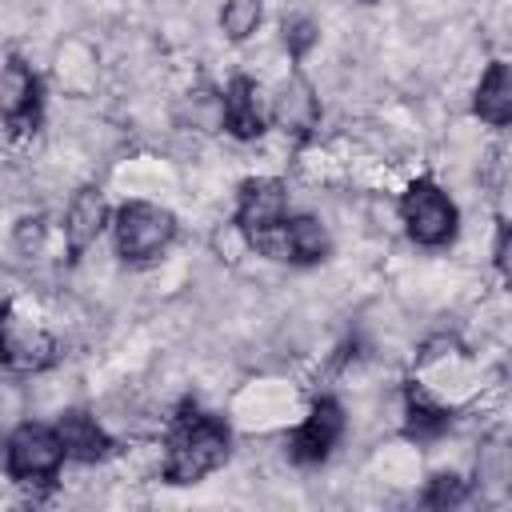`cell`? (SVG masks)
I'll use <instances>...</instances> for the list:
<instances>
[{
  "label": "cell",
  "instance_id": "6da1fadb",
  "mask_svg": "<svg viewBox=\"0 0 512 512\" xmlns=\"http://www.w3.org/2000/svg\"><path fill=\"white\" fill-rule=\"evenodd\" d=\"M228 428L200 412V408H184L172 424L168 436V456H164V480L168 484H196L208 472H216L228 460Z\"/></svg>",
  "mask_w": 512,
  "mask_h": 512
},
{
  "label": "cell",
  "instance_id": "7a4b0ae2",
  "mask_svg": "<svg viewBox=\"0 0 512 512\" xmlns=\"http://www.w3.org/2000/svg\"><path fill=\"white\" fill-rule=\"evenodd\" d=\"M176 236V220L168 208L148 200H128L116 212V252L124 260H152Z\"/></svg>",
  "mask_w": 512,
  "mask_h": 512
},
{
  "label": "cell",
  "instance_id": "3957f363",
  "mask_svg": "<svg viewBox=\"0 0 512 512\" xmlns=\"http://www.w3.org/2000/svg\"><path fill=\"white\" fill-rule=\"evenodd\" d=\"M400 216H404V228L416 244H428V248H440L456 236V204L432 184V180H416L408 184L404 200H400Z\"/></svg>",
  "mask_w": 512,
  "mask_h": 512
},
{
  "label": "cell",
  "instance_id": "277c9868",
  "mask_svg": "<svg viewBox=\"0 0 512 512\" xmlns=\"http://www.w3.org/2000/svg\"><path fill=\"white\" fill-rule=\"evenodd\" d=\"M52 356H56V340L40 324L24 320L12 308V300H4L0 304V364H8L16 372H36V368L52 364Z\"/></svg>",
  "mask_w": 512,
  "mask_h": 512
},
{
  "label": "cell",
  "instance_id": "5b68a950",
  "mask_svg": "<svg viewBox=\"0 0 512 512\" xmlns=\"http://www.w3.org/2000/svg\"><path fill=\"white\" fill-rule=\"evenodd\" d=\"M4 460H8V472H12L16 480H48V476H56V468H60V460H64V444H60L56 428L20 424V428L8 436Z\"/></svg>",
  "mask_w": 512,
  "mask_h": 512
},
{
  "label": "cell",
  "instance_id": "8992f818",
  "mask_svg": "<svg viewBox=\"0 0 512 512\" xmlns=\"http://www.w3.org/2000/svg\"><path fill=\"white\" fill-rule=\"evenodd\" d=\"M340 432H344L340 404L336 400H316L308 420L288 436V456L296 464H320V460H328V452L340 440Z\"/></svg>",
  "mask_w": 512,
  "mask_h": 512
},
{
  "label": "cell",
  "instance_id": "52a82bcc",
  "mask_svg": "<svg viewBox=\"0 0 512 512\" xmlns=\"http://www.w3.org/2000/svg\"><path fill=\"white\" fill-rule=\"evenodd\" d=\"M288 212V192L276 176H256L240 184V200H236V228L240 232H260L280 224Z\"/></svg>",
  "mask_w": 512,
  "mask_h": 512
},
{
  "label": "cell",
  "instance_id": "ba28073f",
  "mask_svg": "<svg viewBox=\"0 0 512 512\" xmlns=\"http://www.w3.org/2000/svg\"><path fill=\"white\" fill-rule=\"evenodd\" d=\"M220 120L224 128L236 136V140H256L268 124V108H264V96L256 88V80L248 76H236L220 100Z\"/></svg>",
  "mask_w": 512,
  "mask_h": 512
},
{
  "label": "cell",
  "instance_id": "9c48e42d",
  "mask_svg": "<svg viewBox=\"0 0 512 512\" xmlns=\"http://www.w3.org/2000/svg\"><path fill=\"white\" fill-rule=\"evenodd\" d=\"M36 104H40V80L32 76L28 64L8 60L0 68V116L12 128H24L36 116Z\"/></svg>",
  "mask_w": 512,
  "mask_h": 512
},
{
  "label": "cell",
  "instance_id": "30bf717a",
  "mask_svg": "<svg viewBox=\"0 0 512 512\" xmlns=\"http://www.w3.org/2000/svg\"><path fill=\"white\" fill-rule=\"evenodd\" d=\"M108 224V204H104V192L100 188H80L68 204V216H64V240H68V252L80 256L88 244H96V236L104 232Z\"/></svg>",
  "mask_w": 512,
  "mask_h": 512
},
{
  "label": "cell",
  "instance_id": "8fae6325",
  "mask_svg": "<svg viewBox=\"0 0 512 512\" xmlns=\"http://www.w3.org/2000/svg\"><path fill=\"white\" fill-rule=\"evenodd\" d=\"M56 436H60V444H64V456H72V460H100V456H108V448H112V440H108V432L88 416V412H64L60 416V424H56Z\"/></svg>",
  "mask_w": 512,
  "mask_h": 512
},
{
  "label": "cell",
  "instance_id": "7c38bea8",
  "mask_svg": "<svg viewBox=\"0 0 512 512\" xmlns=\"http://www.w3.org/2000/svg\"><path fill=\"white\" fill-rule=\"evenodd\" d=\"M476 116L504 128L512 120V72L504 60H492L488 72L480 76V88H476V100H472Z\"/></svg>",
  "mask_w": 512,
  "mask_h": 512
},
{
  "label": "cell",
  "instance_id": "4fadbf2b",
  "mask_svg": "<svg viewBox=\"0 0 512 512\" xmlns=\"http://www.w3.org/2000/svg\"><path fill=\"white\" fill-rule=\"evenodd\" d=\"M316 116H320V104H316L308 80H304V76H292V80L284 84V92L276 96V120L284 124V132L304 136V132H312Z\"/></svg>",
  "mask_w": 512,
  "mask_h": 512
},
{
  "label": "cell",
  "instance_id": "5bb4252c",
  "mask_svg": "<svg viewBox=\"0 0 512 512\" xmlns=\"http://www.w3.org/2000/svg\"><path fill=\"white\" fill-rule=\"evenodd\" d=\"M284 228V248H288V260L296 264H316L328 256V232L316 216H292L280 224Z\"/></svg>",
  "mask_w": 512,
  "mask_h": 512
},
{
  "label": "cell",
  "instance_id": "9a60e30c",
  "mask_svg": "<svg viewBox=\"0 0 512 512\" xmlns=\"http://www.w3.org/2000/svg\"><path fill=\"white\" fill-rule=\"evenodd\" d=\"M448 408H440V404H432V396L424 392V388H408V432L416 436V440H432V436H440L444 428H448Z\"/></svg>",
  "mask_w": 512,
  "mask_h": 512
},
{
  "label": "cell",
  "instance_id": "2e32d148",
  "mask_svg": "<svg viewBox=\"0 0 512 512\" xmlns=\"http://www.w3.org/2000/svg\"><path fill=\"white\" fill-rule=\"evenodd\" d=\"M260 16H264L260 0H224V8H220V28H224L228 40H248V36L256 32Z\"/></svg>",
  "mask_w": 512,
  "mask_h": 512
},
{
  "label": "cell",
  "instance_id": "e0dca14e",
  "mask_svg": "<svg viewBox=\"0 0 512 512\" xmlns=\"http://www.w3.org/2000/svg\"><path fill=\"white\" fill-rule=\"evenodd\" d=\"M464 500V480L456 472H436L424 488V504L428 508H448V504H460Z\"/></svg>",
  "mask_w": 512,
  "mask_h": 512
},
{
  "label": "cell",
  "instance_id": "ac0fdd59",
  "mask_svg": "<svg viewBox=\"0 0 512 512\" xmlns=\"http://www.w3.org/2000/svg\"><path fill=\"white\" fill-rule=\"evenodd\" d=\"M316 36H320V32H316V24H312L308 16H292V20H284V44H288V52H292L296 60L316 44Z\"/></svg>",
  "mask_w": 512,
  "mask_h": 512
},
{
  "label": "cell",
  "instance_id": "d6986e66",
  "mask_svg": "<svg viewBox=\"0 0 512 512\" xmlns=\"http://www.w3.org/2000/svg\"><path fill=\"white\" fill-rule=\"evenodd\" d=\"M40 244H44V220H40V216H24V220L16 224V248H20L24 256H36Z\"/></svg>",
  "mask_w": 512,
  "mask_h": 512
},
{
  "label": "cell",
  "instance_id": "ffe728a7",
  "mask_svg": "<svg viewBox=\"0 0 512 512\" xmlns=\"http://www.w3.org/2000/svg\"><path fill=\"white\" fill-rule=\"evenodd\" d=\"M508 224H500V232H496V268L508 276Z\"/></svg>",
  "mask_w": 512,
  "mask_h": 512
}]
</instances>
